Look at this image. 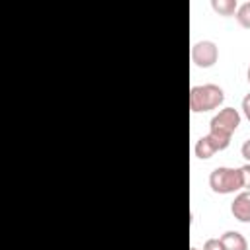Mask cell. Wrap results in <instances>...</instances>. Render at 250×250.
<instances>
[{"label":"cell","instance_id":"52a82bcc","mask_svg":"<svg viewBox=\"0 0 250 250\" xmlns=\"http://www.w3.org/2000/svg\"><path fill=\"white\" fill-rule=\"evenodd\" d=\"M193 150H195V156H197V158L207 160V158H211V156L217 152V146H215V143L209 139V135H205V137L197 139Z\"/></svg>","mask_w":250,"mask_h":250},{"label":"cell","instance_id":"ba28073f","mask_svg":"<svg viewBox=\"0 0 250 250\" xmlns=\"http://www.w3.org/2000/svg\"><path fill=\"white\" fill-rule=\"evenodd\" d=\"M211 8H213L219 16L229 18V16H234V14H236L238 4H236V0H211Z\"/></svg>","mask_w":250,"mask_h":250},{"label":"cell","instance_id":"8992f818","mask_svg":"<svg viewBox=\"0 0 250 250\" xmlns=\"http://www.w3.org/2000/svg\"><path fill=\"white\" fill-rule=\"evenodd\" d=\"M221 242H223L225 250H248V242H246V238L238 230L223 232L221 234Z\"/></svg>","mask_w":250,"mask_h":250},{"label":"cell","instance_id":"3957f363","mask_svg":"<svg viewBox=\"0 0 250 250\" xmlns=\"http://www.w3.org/2000/svg\"><path fill=\"white\" fill-rule=\"evenodd\" d=\"M219 59V47L215 41H209V39H203V41H197L193 43L191 47V61L195 66L199 68H209L217 62Z\"/></svg>","mask_w":250,"mask_h":250},{"label":"cell","instance_id":"9a60e30c","mask_svg":"<svg viewBox=\"0 0 250 250\" xmlns=\"http://www.w3.org/2000/svg\"><path fill=\"white\" fill-rule=\"evenodd\" d=\"M189 250H199V248H195V246H191V248H189Z\"/></svg>","mask_w":250,"mask_h":250},{"label":"cell","instance_id":"6da1fadb","mask_svg":"<svg viewBox=\"0 0 250 250\" xmlns=\"http://www.w3.org/2000/svg\"><path fill=\"white\" fill-rule=\"evenodd\" d=\"M225 100V92L217 84H199L189 90V109L193 113H203L217 109Z\"/></svg>","mask_w":250,"mask_h":250},{"label":"cell","instance_id":"30bf717a","mask_svg":"<svg viewBox=\"0 0 250 250\" xmlns=\"http://www.w3.org/2000/svg\"><path fill=\"white\" fill-rule=\"evenodd\" d=\"M203 250H225V246H223L221 238H209V240H205Z\"/></svg>","mask_w":250,"mask_h":250},{"label":"cell","instance_id":"8fae6325","mask_svg":"<svg viewBox=\"0 0 250 250\" xmlns=\"http://www.w3.org/2000/svg\"><path fill=\"white\" fill-rule=\"evenodd\" d=\"M240 172H242V188H246V189L250 191V164L246 162V164L240 168Z\"/></svg>","mask_w":250,"mask_h":250},{"label":"cell","instance_id":"4fadbf2b","mask_svg":"<svg viewBox=\"0 0 250 250\" xmlns=\"http://www.w3.org/2000/svg\"><path fill=\"white\" fill-rule=\"evenodd\" d=\"M240 154H242V156L246 158V162L250 164V139L242 143V146H240Z\"/></svg>","mask_w":250,"mask_h":250},{"label":"cell","instance_id":"5b68a950","mask_svg":"<svg viewBox=\"0 0 250 250\" xmlns=\"http://www.w3.org/2000/svg\"><path fill=\"white\" fill-rule=\"evenodd\" d=\"M230 213H232V217H234L236 221H240V223H250V191H248V189L240 191V193L234 197V201L230 203Z\"/></svg>","mask_w":250,"mask_h":250},{"label":"cell","instance_id":"7a4b0ae2","mask_svg":"<svg viewBox=\"0 0 250 250\" xmlns=\"http://www.w3.org/2000/svg\"><path fill=\"white\" fill-rule=\"evenodd\" d=\"M209 186L215 193H234L242 189V172L240 168H229L219 166L209 174Z\"/></svg>","mask_w":250,"mask_h":250},{"label":"cell","instance_id":"7c38bea8","mask_svg":"<svg viewBox=\"0 0 250 250\" xmlns=\"http://www.w3.org/2000/svg\"><path fill=\"white\" fill-rule=\"evenodd\" d=\"M242 113H244V117L250 121V94H246V96L242 98Z\"/></svg>","mask_w":250,"mask_h":250},{"label":"cell","instance_id":"277c9868","mask_svg":"<svg viewBox=\"0 0 250 250\" xmlns=\"http://www.w3.org/2000/svg\"><path fill=\"white\" fill-rule=\"evenodd\" d=\"M240 125V113L234 107H223L219 109V113H215L209 121V129H217L223 133L232 135Z\"/></svg>","mask_w":250,"mask_h":250},{"label":"cell","instance_id":"5bb4252c","mask_svg":"<svg viewBox=\"0 0 250 250\" xmlns=\"http://www.w3.org/2000/svg\"><path fill=\"white\" fill-rule=\"evenodd\" d=\"M246 76H248V82H250V66H248V72H246Z\"/></svg>","mask_w":250,"mask_h":250},{"label":"cell","instance_id":"9c48e42d","mask_svg":"<svg viewBox=\"0 0 250 250\" xmlns=\"http://www.w3.org/2000/svg\"><path fill=\"white\" fill-rule=\"evenodd\" d=\"M234 16H236V20H238V23H240L242 27L250 29V2H244V4H240Z\"/></svg>","mask_w":250,"mask_h":250}]
</instances>
